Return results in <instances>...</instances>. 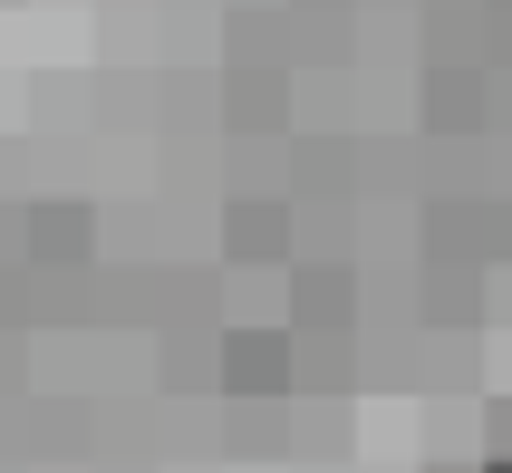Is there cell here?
<instances>
[{"instance_id": "6da1fadb", "label": "cell", "mask_w": 512, "mask_h": 473, "mask_svg": "<svg viewBox=\"0 0 512 473\" xmlns=\"http://www.w3.org/2000/svg\"><path fill=\"white\" fill-rule=\"evenodd\" d=\"M223 387L232 396H290V338H271V329L223 338Z\"/></svg>"}, {"instance_id": "7a4b0ae2", "label": "cell", "mask_w": 512, "mask_h": 473, "mask_svg": "<svg viewBox=\"0 0 512 473\" xmlns=\"http://www.w3.org/2000/svg\"><path fill=\"white\" fill-rule=\"evenodd\" d=\"M223 251L232 261H281L290 251V213L281 203H232L223 213Z\"/></svg>"}, {"instance_id": "3957f363", "label": "cell", "mask_w": 512, "mask_h": 473, "mask_svg": "<svg viewBox=\"0 0 512 473\" xmlns=\"http://www.w3.org/2000/svg\"><path fill=\"white\" fill-rule=\"evenodd\" d=\"M29 242H39V261H78V251H87V213H78V203H49Z\"/></svg>"}, {"instance_id": "277c9868", "label": "cell", "mask_w": 512, "mask_h": 473, "mask_svg": "<svg viewBox=\"0 0 512 473\" xmlns=\"http://www.w3.org/2000/svg\"><path fill=\"white\" fill-rule=\"evenodd\" d=\"M300 319H310V329H339L348 319V280L339 271H300Z\"/></svg>"}, {"instance_id": "5b68a950", "label": "cell", "mask_w": 512, "mask_h": 473, "mask_svg": "<svg viewBox=\"0 0 512 473\" xmlns=\"http://www.w3.org/2000/svg\"><path fill=\"white\" fill-rule=\"evenodd\" d=\"M426 116H435V126H474V87H426Z\"/></svg>"}, {"instance_id": "8992f818", "label": "cell", "mask_w": 512, "mask_h": 473, "mask_svg": "<svg viewBox=\"0 0 512 473\" xmlns=\"http://www.w3.org/2000/svg\"><path fill=\"white\" fill-rule=\"evenodd\" d=\"M484 454H512V406H493V416H484Z\"/></svg>"}, {"instance_id": "52a82bcc", "label": "cell", "mask_w": 512, "mask_h": 473, "mask_svg": "<svg viewBox=\"0 0 512 473\" xmlns=\"http://www.w3.org/2000/svg\"><path fill=\"white\" fill-rule=\"evenodd\" d=\"M474 473H512V454H484V464H474Z\"/></svg>"}, {"instance_id": "ba28073f", "label": "cell", "mask_w": 512, "mask_h": 473, "mask_svg": "<svg viewBox=\"0 0 512 473\" xmlns=\"http://www.w3.org/2000/svg\"><path fill=\"white\" fill-rule=\"evenodd\" d=\"M493 10H512V0H493Z\"/></svg>"}, {"instance_id": "9c48e42d", "label": "cell", "mask_w": 512, "mask_h": 473, "mask_svg": "<svg viewBox=\"0 0 512 473\" xmlns=\"http://www.w3.org/2000/svg\"><path fill=\"white\" fill-rule=\"evenodd\" d=\"M426 473H445V464H426Z\"/></svg>"}]
</instances>
